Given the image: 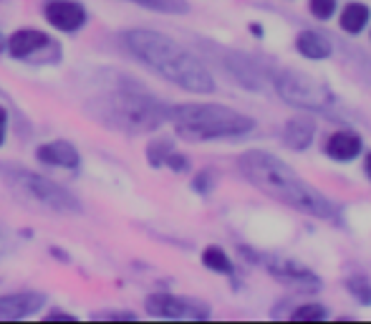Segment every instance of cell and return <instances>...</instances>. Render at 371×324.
Instances as JSON below:
<instances>
[{"mask_svg": "<svg viewBox=\"0 0 371 324\" xmlns=\"http://www.w3.org/2000/svg\"><path fill=\"white\" fill-rule=\"evenodd\" d=\"M295 46L306 58H313V61H321V58L331 56V41L323 33H316V31H301L298 38H295Z\"/></svg>", "mask_w": 371, "mask_h": 324, "instance_id": "obj_16", "label": "cell"}, {"mask_svg": "<svg viewBox=\"0 0 371 324\" xmlns=\"http://www.w3.org/2000/svg\"><path fill=\"white\" fill-rule=\"evenodd\" d=\"M35 160L43 162V165H51V168L76 170L81 157H78V149L69 140H53L35 149Z\"/></svg>", "mask_w": 371, "mask_h": 324, "instance_id": "obj_13", "label": "cell"}, {"mask_svg": "<svg viewBox=\"0 0 371 324\" xmlns=\"http://www.w3.org/2000/svg\"><path fill=\"white\" fill-rule=\"evenodd\" d=\"M202 264L215 274H232V261L220 246H207L202 251Z\"/></svg>", "mask_w": 371, "mask_h": 324, "instance_id": "obj_19", "label": "cell"}, {"mask_svg": "<svg viewBox=\"0 0 371 324\" xmlns=\"http://www.w3.org/2000/svg\"><path fill=\"white\" fill-rule=\"evenodd\" d=\"M346 289H349V294L354 296L359 304L371 307V282L366 276H361V274L349 276V279H346Z\"/></svg>", "mask_w": 371, "mask_h": 324, "instance_id": "obj_20", "label": "cell"}, {"mask_svg": "<svg viewBox=\"0 0 371 324\" xmlns=\"http://www.w3.org/2000/svg\"><path fill=\"white\" fill-rule=\"evenodd\" d=\"M361 147H364V142H361V137L356 132L341 129V132H334L329 137V142H326V155L336 162H351L361 155Z\"/></svg>", "mask_w": 371, "mask_h": 324, "instance_id": "obj_14", "label": "cell"}, {"mask_svg": "<svg viewBox=\"0 0 371 324\" xmlns=\"http://www.w3.org/2000/svg\"><path fill=\"white\" fill-rule=\"evenodd\" d=\"M212 188H215V172H212V170H202V172H197L195 180H192V191L200 193V195H207Z\"/></svg>", "mask_w": 371, "mask_h": 324, "instance_id": "obj_24", "label": "cell"}, {"mask_svg": "<svg viewBox=\"0 0 371 324\" xmlns=\"http://www.w3.org/2000/svg\"><path fill=\"white\" fill-rule=\"evenodd\" d=\"M6 46H8V38L3 33H0V54H3V51H6Z\"/></svg>", "mask_w": 371, "mask_h": 324, "instance_id": "obj_31", "label": "cell"}, {"mask_svg": "<svg viewBox=\"0 0 371 324\" xmlns=\"http://www.w3.org/2000/svg\"><path fill=\"white\" fill-rule=\"evenodd\" d=\"M309 10L321 18V21H329L331 15L336 13V0H309Z\"/></svg>", "mask_w": 371, "mask_h": 324, "instance_id": "obj_23", "label": "cell"}, {"mask_svg": "<svg viewBox=\"0 0 371 324\" xmlns=\"http://www.w3.org/2000/svg\"><path fill=\"white\" fill-rule=\"evenodd\" d=\"M51 46H56V43H53V38H51L49 33L35 31V29H23V31H15V33L8 38L6 51L13 58H18V61H26V58L38 56L41 51L51 49Z\"/></svg>", "mask_w": 371, "mask_h": 324, "instance_id": "obj_12", "label": "cell"}, {"mask_svg": "<svg viewBox=\"0 0 371 324\" xmlns=\"http://www.w3.org/2000/svg\"><path fill=\"white\" fill-rule=\"evenodd\" d=\"M318 132L313 117H293L283 127V142L291 149H309L313 145V137Z\"/></svg>", "mask_w": 371, "mask_h": 324, "instance_id": "obj_15", "label": "cell"}, {"mask_svg": "<svg viewBox=\"0 0 371 324\" xmlns=\"http://www.w3.org/2000/svg\"><path fill=\"white\" fill-rule=\"evenodd\" d=\"M86 112L98 124L126 134H149L159 129L169 117V104L159 102L137 84H121L117 89L89 99Z\"/></svg>", "mask_w": 371, "mask_h": 324, "instance_id": "obj_3", "label": "cell"}, {"mask_svg": "<svg viewBox=\"0 0 371 324\" xmlns=\"http://www.w3.org/2000/svg\"><path fill=\"white\" fill-rule=\"evenodd\" d=\"M10 175L23 191L33 197L35 203L46 205L56 213H81L84 205L78 203V197L71 191H66L63 185H58L51 177H43L33 170H10Z\"/></svg>", "mask_w": 371, "mask_h": 324, "instance_id": "obj_6", "label": "cell"}, {"mask_svg": "<svg viewBox=\"0 0 371 324\" xmlns=\"http://www.w3.org/2000/svg\"><path fill=\"white\" fill-rule=\"evenodd\" d=\"M8 243V233H6V226H3V220H0V251L6 248Z\"/></svg>", "mask_w": 371, "mask_h": 324, "instance_id": "obj_29", "label": "cell"}, {"mask_svg": "<svg viewBox=\"0 0 371 324\" xmlns=\"http://www.w3.org/2000/svg\"><path fill=\"white\" fill-rule=\"evenodd\" d=\"M147 311L152 317L159 319H210V307L200 299H189V296L177 294H152L147 296Z\"/></svg>", "mask_w": 371, "mask_h": 324, "instance_id": "obj_7", "label": "cell"}, {"mask_svg": "<svg viewBox=\"0 0 371 324\" xmlns=\"http://www.w3.org/2000/svg\"><path fill=\"white\" fill-rule=\"evenodd\" d=\"M0 3H3V0H0Z\"/></svg>", "mask_w": 371, "mask_h": 324, "instance_id": "obj_32", "label": "cell"}, {"mask_svg": "<svg viewBox=\"0 0 371 324\" xmlns=\"http://www.w3.org/2000/svg\"><path fill=\"white\" fill-rule=\"evenodd\" d=\"M6 134H8V112H6V106H0V147H3V142H6Z\"/></svg>", "mask_w": 371, "mask_h": 324, "instance_id": "obj_28", "label": "cell"}, {"mask_svg": "<svg viewBox=\"0 0 371 324\" xmlns=\"http://www.w3.org/2000/svg\"><path fill=\"white\" fill-rule=\"evenodd\" d=\"M167 122L175 124L177 137L187 142H210L243 137L255 129V120L223 104H175Z\"/></svg>", "mask_w": 371, "mask_h": 324, "instance_id": "obj_4", "label": "cell"}, {"mask_svg": "<svg viewBox=\"0 0 371 324\" xmlns=\"http://www.w3.org/2000/svg\"><path fill=\"white\" fill-rule=\"evenodd\" d=\"M164 168L175 170V172H187V170H189V160L184 155H180L177 149H172V152L167 155V160H164Z\"/></svg>", "mask_w": 371, "mask_h": 324, "instance_id": "obj_25", "label": "cell"}, {"mask_svg": "<svg viewBox=\"0 0 371 324\" xmlns=\"http://www.w3.org/2000/svg\"><path fill=\"white\" fill-rule=\"evenodd\" d=\"M172 149H175V142H172V140H155V142H149V145H147V160H149V165H152V168H162Z\"/></svg>", "mask_w": 371, "mask_h": 324, "instance_id": "obj_21", "label": "cell"}, {"mask_svg": "<svg viewBox=\"0 0 371 324\" xmlns=\"http://www.w3.org/2000/svg\"><path fill=\"white\" fill-rule=\"evenodd\" d=\"M94 319H98V322H101V319H104V322H109V319H137V314H134V311H114V309H104V311H96V314H94Z\"/></svg>", "mask_w": 371, "mask_h": 324, "instance_id": "obj_26", "label": "cell"}, {"mask_svg": "<svg viewBox=\"0 0 371 324\" xmlns=\"http://www.w3.org/2000/svg\"><path fill=\"white\" fill-rule=\"evenodd\" d=\"M137 6L155 10V13H167V15H184L189 13V3L187 0H129Z\"/></svg>", "mask_w": 371, "mask_h": 324, "instance_id": "obj_18", "label": "cell"}, {"mask_svg": "<svg viewBox=\"0 0 371 324\" xmlns=\"http://www.w3.org/2000/svg\"><path fill=\"white\" fill-rule=\"evenodd\" d=\"M238 168L248 183L255 185L260 193H266L278 203L306 213V216H313V218L338 220L336 203L329 200L321 191H316L311 183H306L280 157L270 155L266 149H248L238 157Z\"/></svg>", "mask_w": 371, "mask_h": 324, "instance_id": "obj_1", "label": "cell"}, {"mask_svg": "<svg viewBox=\"0 0 371 324\" xmlns=\"http://www.w3.org/2000/svg\"><path fill=\"white\" fill-rule=\"evenodd\" d=\"M273 86L286 104L306 112H326L331 104H336V97L329 86L301 69H280L273 74Z\"/></svg>", "mask_w": 371, "mask_h": 324, "instance_id": "obj_5", "label": "cell"}, {"mask_svg": "<svg viewBox=\"0 0 371 324\" xmlns=\"http://www.w3.org/2000/svg\"><path fill=\"white\" fill-rule=\"evenodd\" d=\"M223 66L230 71L232 76L238 79L245 89H263L266 84V66L260 64L258 58L248 56L243 51H225L223 54Z\"/></svg>", "mask_w": 371, "mask_h": 324, "instance_id": "obj_10", "label": "cell"}, {"mask_svg": "<svg viewBox=\"0 0 371 324\" xmlns=\"http://www.w3.org/2000/svg\"><path fill=\"white\" fill-rule=\"evenodd\" d=\"M364 172L369 175V180H371V152L366 155V160H364Z\"/></svg>", "mask_w": 371, "mask_h": 324, "instance_id": "obj_30", "label": "cell"}, {"mask_svg": "<svg viewBox=\"0 0 371 324\" xmlns=\"http://www.w3.org/2000/svg\"><path fill=\"white\" fill-rule=\"evenodd\" d=\"M43 15L56 31L74 33V31L86 26V8L78 0H46L43 3Z\"/></svg>", "mask_w": 371, "mask_h": 324, "instance_id": "obj_9", "label": "cell"}, {"mask_svg": "<svg viewBox=\"0 0 371 324\" xmlns=\"http://www.w3.org/2000/svg\"><path fill=\"white\" fill-rule=\"evenodd\" d=\"M371 18V10L364 3H349V6L341 10V18H338V26H341L346 33H361L366 29V23Z\"/></svg>", "mask_w": 371, "mask_h": 324, "instance_id": "obj_17", "label": "cell"}, {"mask_svg": "<svg viewBox=\"0 0 371 324\" xmlns=\"http://www.w3.org/2000/svg\"><path fill=\"white\" fill-rule=\"evenodd\" d=\"M126 51L162 79L192 94H212L215 79L207 66L175 38L149 29H132L121 35Z\"/></svg>", "mask_w": 371, "mask_h": 324, "instance_id": "obj_2", "label": "cell"}, {"mask_svg": "<svg viewBox=\"0 0 371 324\" xmlns=\"http://www.w3.org/2000/svg\"><path fill=\"white\" fill-rule=\"evenodd\" d=\"M243 254H248L252 261H263L260 266H266L275 279H280L283 284L288 286H298V284H306V289H318L321 282H318V276L313 271L298 264V261H291V259H280V256H260V254H250L248 248H243Z\"/></svg>", "mask_w": 371, "mask_h": 324, "instance_id": "obj_8", "label": "cell"}, {"mask_svg": "<svg viewBox=\"0 0 371 324\" xmlns=\"http://www.w3.org/2000/svg\"><path fill=\"white\" fill-rule=\"evenodd\" d=\"M326 307L323 304H301V307H295L293 314L291 317L293 319H326Z\"/></svg>", "mask_w": 371, "mask_h": 324, "instance_id": "obj_22", "label": "cell"}, {"mask_svg": "<svg viewBox=\"0 0 371 324\" xmlns=\"http://www.w3.org/2000/svg\"><path fill=\"white\" fill-rule=\"evenodd\" d=\"M76 322V314H69V311L63 309H51L49 314H46V322Z\"/></svg>", "mask_w": 371, "mask_h": 324, "instance_id": "obj_27", "label": "cell"}, {"mask_svg": "<svg viewBox=\"0 0 371 324\" xmlns=\"http://www.w3.org/2000/svg\"><path fill=\"white\" fill-rule=\"evenodd\" d=\"M43 304H46V296L38 291H15V294L0 296V322L28 319Z\"/></svg>", "mask_w": 371, "mask_h": 324, "instance_id": "obj_11", "label": "cell"}]
</instances>
